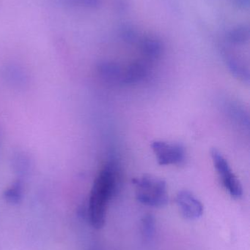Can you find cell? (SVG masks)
I'll return each mask as SVG.
<instances>
[{
    "label": "cell",
    "instance_id": "8fae6325",
    "mask_svg": "<svg viewBox=\"0 0 250 250\" xmlns=\"http://www.w3.org/2000/svg\"><path fill=\"white\" fill-rule=\"evenodd\" d=\"M13 167L15 173H17L19 176H23L29 173L31 167L30 159L28 156L23 153H17L13 157Z\"/></svg>",
    "mask_w": 250,
    "mask_h": 250
},
{
    "label": "cell",
    "instance_id": "6da1fadb",
    "mask_svg": "<svg viewBox=\"0 0 250 250\" xmlns=\"http://www.w3.org/2000/svg\"><path fill=\"white\" fill-rule=\"evenodd\" d=\"M118 188V167L114 162H110L95 178L90 195L88 218L95 229H101L105 224L109 204Z\"/></svg>",
    "mask_w": 250,
    "mask_h": 250
},
{
    "label": "cell",
    "instance_id": "277c9868",
    "mask_svg": "<svg viewBox=\"0 0 250 250\" xmlns=\"http://www.w3.org/2000/svg\"><path fill=\"white\" fill-rule=\"evenodd\" d=\"M151 147L161 166L181 165L185 161L186 151L182 144L156 141L152 143Z\"/></svg>",
    "mask_w": 250,
    "mask_h": 250
},
{
    "label": "cell",
    "instance_id": "3957f363",
    "mask_svg": "<svg viewBox=\"0 0 250 250\" xmlns=\"http://www.w3.org/2000/svg\"><path fill=\"white\" fill-rule=\"evenodd\" d=\"M211 156L225 189L233 198H242L244 192L243 187L237 176L232 171L226 157L217 148L211 149Z\"/></svg>",
    "mask_w": 250,
    "mask_h": 250
},
{
    "label": "cell",
    "instance_id": "4fadbf2b",
    "mask_svg": "<svg viewBox=\"0 0 250 250\" xmlns=\"http://www.w3.org/2000/svg\"><path fill=\"white\" fill-rule=\"evenodd\" d=\"M249 36V31L245 28H239L233 29L228 34V39L232 43H244Z\"/></svg>",
    "mask_w": 250,
    "mask_h": 250
},
{
    "label": "cell",
    "instance_id": "7a4b0ae2",
    "mask_svg": "<svg viewBox=\"0 0 250 250\" xmlns=\"http://www.w3.org/2000/svg\"><path fill=\"white\" fill-rule=\"evenodd\" d=\"M136 198L140 204L151 207H162L168 203L167 183L163 179L151 176L135 178Z\"/></svg>",
    "mask_w": 250,
    "mask_h": 250
},
{
    "label": "cell",
    "instance_id": "ba28073f",
    "mask_svg": "<svg viewBox=\"0 0 250 250\" xmlns=\"http://www.w3.org/2000/svg\"><path fill=\"white\" fill-rule=\"evenodd\" d=\"M141 51L144 56L149 60H157L162 54L163 45L159 40L149 37L142 41Z\"/></svg>",
    "mask_w": 250,
    "mask_h": 250
},
{
    "label": "cell",
    "instance_id": "52a82bcc",
    "mask_svg": "<svg viewBox=\"0 0 250 250\" xmlns=\"http://www.w3.org/2000/svg\"><path fill=\"white\" fill-rule=\"evenodd\" d=\"M97 69L100 76L108 83H117L123 82L124 72L117 63L110 61L101 62Z\"/></svg>",
    "mask_w": 250,
    "mask_h": 250
},
{
    "label": "cell",
    "instance_id": "9a60e30c",
    "mask_svg": "<svg viewBox=\"0 0 250 250\" xmlns=\"http://www.w3.org/2000/svg\"><path fill=\"white\" fill-rule=\"evenodd\" d=\"M73 1L88 8H97L101 4V0H73Z\"/></svg>",
    "mask_w": 250,
    "mask_h": 250
},
{
    "label": "cell",
    "instance_id": "9c48e42d",
    "mask_svg": "<svg viewBox=\"0 0 250 250\" xmlns=\"http://www.w3.org/2000/svg\"><path fill=\"white\" fill-rule=\"evenodd\" d=\"M226 60L230 71L234 74V76L243 82L249 83L250 78L249 68L246 67L237 57H233V55L226 56Z\"/></svg>",
    "mask_w": 250,
    "mask_h": 250
},
{
    "label": "cell",
    "instance_id": "5b68a950",
    "mask_svg": "<svg viewBox=\"0 0 250 250\" xmlns=\"http://www.w3.org/2000/svg\"><path fill=\"white\" fill-rule=\"evenodd\" d=\"M176 202L185 218L195 220L202 217L204 208L201 201L188 190H182L176 195Z\"/></svg>",
    "mask_w": 250,
    "mask_h": 250
},
{
    "label": "cell",
    "instance_id": "7c38bea8",
    "mask_svg": "<svg viewBox=\"0 0 250 250\" xmlns=\"http://www.w3.org/2000/svg\"><path fill=\"white\" fill-rule=\"evenodd\" d=\"M155 231V221L151 214L144 217L142 221V233L145 239H151Z\"/></svg>",
    "mask_w": 250,
    "mask_h": 250
},
{
    "label": "cell",
    "instance_id": "5bb4252c",
    "mask_svg": "<svg viewBox=\"0 0 250 250\" xmlns=\"http://www.w3.org/2000/svg\"><path fill=\"white\" fill-rule=\"evenodd\" d=\"M122 37L127 42H134L136 40V31L130 26H125L121 29Z\"/></svg>",
    "mask_w": 250,
    "mask_h": 250
},
{
    "label": "cell",
    "instance_id": "30bf717a",
    "mask_svg": "<svg viewBox=\"0 0 250 250\" xmlns=\"http://www.w3.org/2000/svg\"><path fill=\"white\" fill-rule=\"evenodd\" d=\"M4 200L9 204H18L23 198V182L17 179L11 186L9 187L4 192Z\"/></svg>",
    "mask_w": 250,
    "mask_h": 250
},
{
    "label": "cell",
    "instance_id": "8992f818",
    "mask_svg": "<svg viewBox=\"0 0 250 250\" xmlns=\"http://www.w3.org/2000/svg\"><path fill=\"white\" fill-rule=\"evenodd\" d=\"M150 73V67L147 63L139 61L132 63L123 73L122 83L132 84L139 83L148 77Z\"/></svg>",
    "mask_w": 250,
    "mask_h": 250
}]
</instances>
